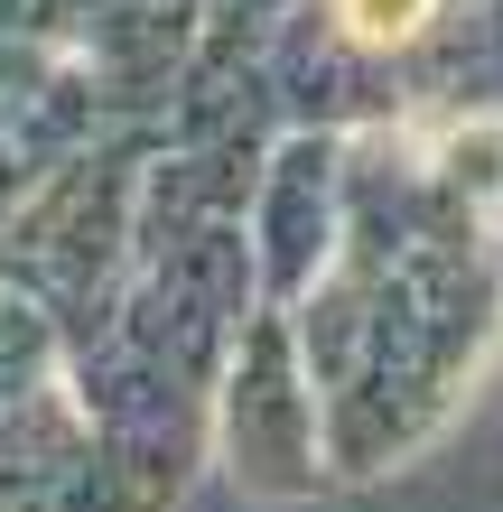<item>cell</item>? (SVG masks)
Returning a JSON list of instances; mask_svg holds the SVG:
<instances>
[{
  "label": "cell",
  "instance_id": "obj_1",
  "mask_svg": "<svg viewBox=\"0 0 503 512\" xmlns=\"http://www.w3.org/2000/svg\"><path fill=\"white\" fill-rule=\"evenodd\" d=\"M336 10H345V28L364 47H401V38H420V28H429L438 0H336Z\"/></svg>",
  "mask_w": 503,
  "mask_h": 512
}]
</instances>
